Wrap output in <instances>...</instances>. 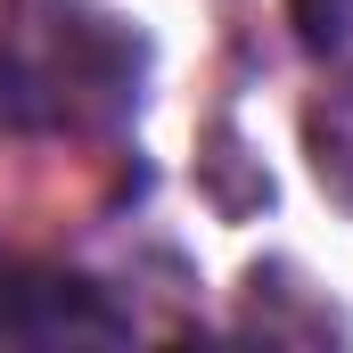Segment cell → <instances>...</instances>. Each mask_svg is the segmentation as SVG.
<instances>
[{
    "instance_id": "7a4b0ae2",
    "label": "cell",
    "mask_w": 353,
    "mask_h": 353,
    "mask_svg": "<svg viewBox=\"0 0 353 353\" xmlns=\"http://www.w3.org/2000/svg\"><path fill=\"white\" fill-rule=\"evenodd\" d=\"M132 321L90 288V279H50L0 255V345H123Z\"/></svg>"
},
{
    "instance_id": "6da1fadb",
    "label": "cell",
    "mask_w": 353,
    "mask_h": 353,
    "mask_svg": "<svg viewBox=\"0 0 353 353\" xmlns=\"http://www.w3.org/2000/svg\"><path fill=\"white\" fill-rule=\"evenodd\" d=\"M140 50L83 0H17L0 25V123H83L132 99Z\"/></svg>"
}]
</instances>
